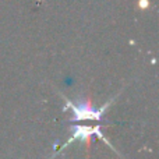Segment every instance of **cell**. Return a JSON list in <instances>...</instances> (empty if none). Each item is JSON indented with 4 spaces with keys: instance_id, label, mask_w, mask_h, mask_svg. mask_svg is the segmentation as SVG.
Listing matches in <instances>:
<instances>
[{
    "instance_id": "7a4b0ae2",
    "label": "cell",
    "mask_w": 159,
    "mask_h": 159,
    "mask_svg": "<svg viewBox=\"0 0 159 159\" xmlns=\"http://www.w3.org/2000/svg\"><path fill=\"white\" fill-rule=\"evenodd\" d=\"M73 130H74V131H73V135L69 138V141H67V143L64 144V147L69 145V144H70V143H73L74 140H85V141H88V138H89L91 135H93V134H96L99 138H102V140H103L105 143H107L106 138H105V137H103V134L101 133V127H99V126H95V127L75 126ZM107 144H109V143H107Z\"/></svg>"
},
{
    "instance_id": "6da1fadb",
    "label": "cell",
    "mask_w": 159,
    "mask_h": 159,
    "mask_svg": "<svg viewBox=\"0 0 159 159\" xmlns=\"http://www.w3.org/2000/svg\"><path fill=\"white\" fill-rule=\"evenodd\" d=\"M115 101V98H112L109 102L103 105V107H99V109H95V107L89 106L88 103H78L74 105L73 102H70L69 99L66 98V109H71L73 113H74V120H99L101 116L106 112V109L109 107V105Z\"/></svg>"
}]
</instances>
